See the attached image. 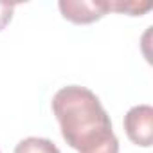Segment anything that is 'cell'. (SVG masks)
Returning <instances> with one entry per match:
<instances>
[{"label": "cell", "instance_id": "6da1fadb", "mask_svg": "<svg viewBox=\"0 0 153 153\" xmlns=\"http://www.w3.org/2000/svg\"><path fill=\"white\" fill-rule=\"evenodd\" d=\"M52 112L65 142L78 153H119V140L99 97L79 85L59 88L52 97Z\"/></svg>", "mask_w": 153, "mask_h": 153}, {"label": "cell", "instance_id": "7a4b0ae2", "mask_svg": "<svg viewBox=\"0 0 153 153\" xmlns=\"http://www.w3.org/2000/svg\"><path fill=\"white\" fill-rule=\"evenodd\" d=\"M124 130L133 144L149 148L153 140V108L149 105L130 108L124 115Z\"/></svg>", "mask_w": 153, "mask_h": 153}, {"label": "cell", "instance_id": "3957f363", "mask_svg": "<svg viewBox=\"0 0 153 153\" xmlns=\"http://www.w3.org/2000/svg\"><path fill=\"white\" fill-rule=\"evenodd\" d=\"M58 7L72 24H92L103 18L110 11V2L106 0H59Z\"/></svg>", "mask_w": 153, "mask_h": 153}, {"label": "cell", "instance_id": "277c9868", "mask_svg": "<svg viewBox=\"0 0 153 153\" xmlns=\"http://www.w3.org/2000/svg\"><path fill=\"white\" fill-rule=\"evenodd\" d=\"M15 153H59L58 146L43 137H27L20 140L15 148Z\"/></svg>", "mask_w": 153, "mask_h": 153}, {"label": "cell", "instance_id": "5b68a950", "mask_svg": "<svg viewBox=\"0 0 153 153\" xmlns=\"http://www.w3.org/2000/svg\"><path fill=\"white\" fill-rule=\"evenodd\" d=\"M151 9L149 2H110V11L124 13L130 16H140Z\"/></svg>", "mask_w": 153, "mask_h": 153}, {"label": "cell", "instance_id": "8992f818", "mask_svg": "<svg viewBox=\"0 0 153 153\" xmlns=\"http://www.w3.org/2000/svg\"><path fill=\"white\" fill-rule=\"evenodd\" d=\"M13 11H15V4L0 0V31H2L13 18Z\"/></svg>", "mask_w": 153, "mask_h": 153}]
</instances>
